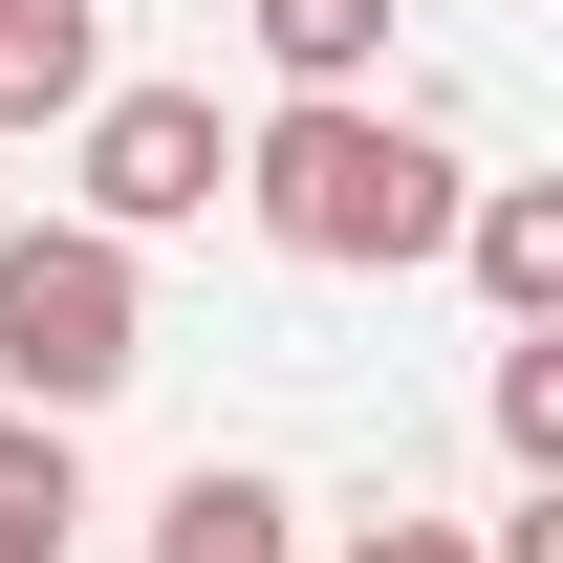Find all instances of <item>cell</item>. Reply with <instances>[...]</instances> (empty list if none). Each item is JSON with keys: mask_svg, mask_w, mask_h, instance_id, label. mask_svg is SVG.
Here are the masks:
<instances>
[{"mask_svg": "<svg viewBox=\"0 0 563 563\" xmlns=\"http://www.w3.org/2000/svg\"><path fill=\"white\" fill-rule=\"evenodd\" d=\"M131 368H152V239H109V217H0V390L87 433Z\"/></svg>", "mask_w": 563, "mask_h": 563, "instance_id": "cell-2", "label": "cell"}, {"mask_svg": "<svg viewBox=\"0 0 563 563\" xmlns=\"http://www.w3.org/2000/svg\"><path fill=\"white\" fill-rule=\"evenodd\" d=\"M87 109H109L87 0H0V152H22V131H87Z\"/></svg>", "mask_w": 563, "mask_h": 563, "instance_id": "cell-5", "label": "cell"}, {"mask_svg": "<svg viewBox=\"0 0 563 563\" xmlns=\"http://www.w3.org/2000/svg\"><path fill=\"white\" fill-rule=\"evenodd\" d=\"M282 87H390V0H239Z\"/></svg>", "mask_w": 563, "mask_h": 563, "instance_id": "cell-7", "label": "cell"}, {"mask_svg": "<svg viewBox=\"0 0 563 563\" xmlns=\"http://www.w3.org/2000/svg\"><path fill=\"white\" fill-rule=\"evenodd\" d=\"M347 563H477V520H412L390 498V520H347Z\"/></svg>", "mask_w": 563, "mask_h": 563, "instance_id": "cell-10", "label": "cell"}, {"mask_svg": "<svg viewBox=\"0 0 563 563\" xmlns=\"http://www.w3.org/2000/svg\"><path fill=\"white\" fill-rule=\"evenodd\" d=\"M498 455H520V477H563V325H520V347H498Z\"/></svg>", "mask_w": 563, "mask_h": 563, "instance_id": "cell-9", "label": "cell"}, {"mask_svg": "<svg viewBox=\"0 0 563 563\" xmlns=\"http://www.w3.org/2000/svg\"><path fill=\"white\" fill-rule=\"evenodd\" d=\"M477 563H563V477H520V520H477Z\"/></svg>", "mask_w": 563, "mask_h": 563, "instance_id": "cell-11", "label": "cell"}, {"mask_svg": "<svg viewBox=\"0 0 563 563\" xmlns=\"http://www.w3.org/2000/svg\"><path fill=\"white\" fill-rule=\"evenodd\" d=\"M66 520H87V455H66V412H0V563H66Z\"/></svg>", "mask_w": 563, "mask_h": 563, "instance_id": "cell-8", "label": "cell"}, {"mask_svg": "<svg viewBox=\"0 0 563 563\" xmlns=\"http://www.w3.org/2000/svg\"><path fill=\"white\" fill-rule=\"evenodd\" d=\"M455 261H477V303H498V325H563V174H477Z\"/></svg>", "mask_w": 563, "mask_h": 563, "instance_id": "cell-4", "label": "cell"}, {"mask_svg": "<svg viewBox=\"0 0 563 563\" xmlns=\"http://www.w3.org/2000/svg\"><path fill=\"white\" fill-rule=\"evenodd\" d=\"M66 174H87L66 217H109V239H196V217L239 196V131H217V87H109L66 131Z\"/></svg>", "mask_w": 563, "mask_h": 563, "instance_id": "cell-3", "label": "cell"}, {"mask_svg": "<svg viewBox=\"0 0 563 563\" xmlns=\"http://www.w3.org/2000/svg\"><path fill=\"white\" fill-rule=\"evenodd\" d=\"M152 563H303V498L239 477V455H196V477L152 498Z\"/></svg>", "mask_w": 563, "mask_h": 563, "instance_id": "cell-6", "label": "cell"}, {"mask_svg": "<svg viewBox=\"0 0 563 563\" xmlns=\"http://www.w3.org/2000/svg\"><path fill=\"white\" fill-rule=\"evenodd\" d=\"M239 217H261L303 282H412V261H455L477 174H455L390 87H282L261 131H239Z\"/></svg>", "mask_w": 563, "mask_h": 563, "instance_id": "cell-1", "label": "cell"}]
</instances>
